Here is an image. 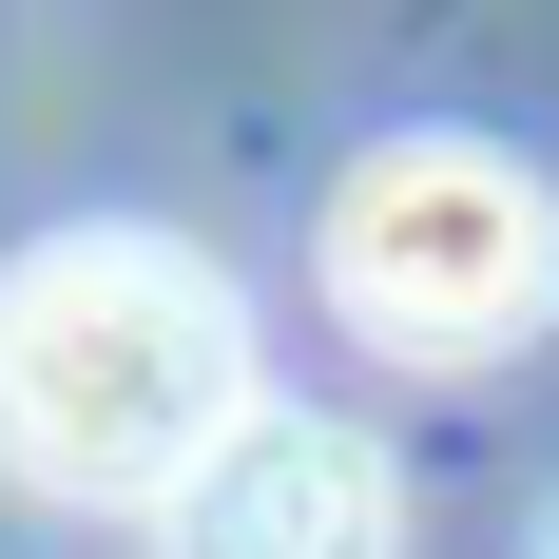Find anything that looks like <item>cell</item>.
Instances as JSON below:
<instances>
[{"instance_id": "cell-1", "label": "cell", "mask_w": 559, "mask_h": 559, "mask_svg": "<svg viewBox=\"0 0 559 559\" xmlns=\"http://www.w3.org/2000/svg\"><path fill=\"white\" fill-rule=\"evenodd\" d=\"M251 425V309L155 231H58L0 271V463L58 502H174Z\"/></svg>"}, {"instance_id": "cell-2", "label": "cell", "mask_w": 559, "mask_h": 559, "mask_svg": "<svg viewBox=\"0 0 559 559\" xmlns=\"http://www.w3.org/2000/svg\"><path fill=\"white\" fill-rule=\"evenodd\" d=\"M559 289V213L540 174L483 155V135H386V155L329 193V309L405 367H463V347H521Z\"/></svg>"}, {"instance_id": "cell-3", "label": "cell", "mask_w": 559, "mask_h": 559, "mask_svg": "<svg viewBox=\"0 0 559 559\" xmlns=\"http://www.w3.org/2000/svg\"><path fill=\"white\" fill-rule=\"evenodd\" d=\"M155 521H174V559H405L386 444L367 425H309V405H251Z\"/></svg>"}, {"instance_id": "cell-4", "label": "cell", "mask_w": 559, "mask_h": 559, "mask_svg": "<svg viewBox=\"0 0 559 559\" xmlns=\"http://www.w3.org/2000/svg\"><path fill=\"white\" fill-rule=\"evenodd\" d=\"M521 559H559V502H540V540H521Z\"/></svg>"}]
</instances>
